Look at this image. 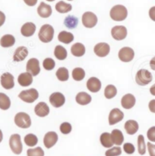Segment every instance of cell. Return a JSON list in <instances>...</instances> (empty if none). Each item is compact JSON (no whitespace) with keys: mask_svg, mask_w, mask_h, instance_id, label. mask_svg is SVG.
Returning <instances> with one entry per match:
<instances>
[{"mask_svg":"<svg viewBox=\"0 0 155 156\" xmlns=\"http://www.w3.org/2000/svg\"><path fill=\"white\" fill-rule=\"evenodd\" d=\"M109 15L113 21H123L127 18L128 11L124 5H117L111 9Z\"/></svg>","mask_w":155,"mask_h":156,"instance_id":"cell-1","label":"cell"},{"mask_svg":"<svg viewBox=\"0 0 155 156\" xmlns=\"http://www.w3.org/2000/svg\"><path fill=\"white\" fill-rule=\"evenodd\" d=\"M39 39L44 43H48L53 40L54 37V29L50 24H44L41 27L38 34Z\"/></svg>","mask_w":155,"mask_h":156,"instance_id":"cell-2","label":"cell"},{"mask_svg":"<svg viewBox=\"0 0 155 156\" xmlns=\"http://www.w3.org/2000/svg\"><path fill=\"white\" fill-rule=\"evenodd\" d=\"M152 74L146 69H141L137 72L135 76V81L139 86H146L152 81Z\"/></svg>","mask_w":155,"mask_h":156,"instance_id":"cell-3","label":"cell"},{"mask_svg":"<svg viewBox=\"0 0 155 156\" xmlns=\"http://www.w3.org/2000/svg\"><path fill=\"white\" fill-rule=\"evenodd\" d=\"M9 146L12 152L15 155H20L22 152L23 146L21 140V136L19 134H12L9 139Z\"/></svg>","mask_w":155,"mask_h":156,"instance_id":"cell-4","label":"cell"},{"mask_svg":"<svg viewBox=\"0 0 155 156\" xmlns=\"http://www.w3.org/2000/svg\"><path fill=\"white\" fill-rule=\"evenodd\" d=\"M18 97L27 103H33L38 99L39 93L37 90L32 88L21 91L18 95Z\"/></svg>","mask_w":155,"mask_h":156,"instance_id":"cell-5","label":"cell"},{"mask_svg":"<svg viewBox=\"0 0 155 156\" xmlns=\"http://www.w3.org/2000/svg\"><path fill=\"white\" fill-rule=\"evenodd\" d=\"M15 123L20 128L27 129L31 127V120L29 115L27 113L18 112L15 117Z\"/></svg>","mask_w":155,"mask_h":156,"instance_id":"cell-6","label":"cell"},{"mask_svg":"<svg viewBox=\"0 0 155 156\" xmlns=\"http://www.w3.org/2000/svg\"><path fill=\"white\" fill-rule=\"evenodd\" d=\"M82 24L87 28L94 27L98 24V17L93 12H85L82 15Z\"/></svg>","mask_w":155,"mask_h":156,"instance_id":"cell-7","label":"cell"},{"mask_svg":"<svg viewBox=\"0 0 155 156\" xmlns=\"http://www.w3.org/2000/svg\"><path fill=\"white\" fill-rule=\"evenodd\" d=\"M27 72L31 74L32 76H37L40 74V62H39L38 59L33 58L28 60L27 62L26 66Z\"/></svg>","mask_w":155,"mask_h":156,"instance_id":"cell-8","label":"cell"},{"mask_svg":"<svg viewBox=\"0 0 155 156\" xmlns=\"http://www.w3.org/2000/svg\"><path fill=\"white\" fill-rule=\"evenodd\" d=\"M111 35L116 40H123L126 38L127 29L124 26H115L111 30Z\"/></svg>","mask_w":155,"mask_h":156,"instance_id":"cell-9","label":"cell"},{"mask_svg":"<svg viewBox=\"0 0 155 156\" xmlns=\"http://www.w3.org/2000/svg\"><path fill=\"white\" fill-rule=\"evenodd\" d=\"M119 58L123 62H129L135 57V52L131 48L123 47L119 52Z\"/></svg>","mask_w":155,"mask_h":156,"instance_id":"cell-10","label":"cell"},{"mask_svg":"<svg viewBox=\"0 0 155 156\" xmlns=\"http://www.w3.org/2000/svg\"><path fill=\"white\" fill-rule=\"evenodd\" d=\"M124 118V114L120 109L113 108L111 110L109 115V125H114L117 123L120 122Z\"/></svg>","mask_w":155,"mask_h":156,"instance_id":"cell-11","label":"cell"},{"mask_svg":"<svg viewBox=\"0 0 155 156\" xmlns=\"http://www.w3.org/2000/svg\"><path fill=\"white\" fill-rule=\"evenodd\" d=\"M50 102L53 107L59 108L65 104V98L63 94L59 93V92H56V93H53L50 96Z\"/></svg>","mask_w":155,"mask_h":156,"instance_id":"cell-12","label":"cell"},{"mask_svg":"<svg viewBox=\"0 0 155 156\" xmlns=\"http://www.w3.org/2000/svg\"><path fill=\"white\" fill-rule=\"evenodd\" d=\"M1 85L6 90H11L15 87L14 76L10 73H4L1 76Z\"/></svg>","mask_w":155,"mask_h":156,"instance_id":"cell-13","label":"cell"},{"mask_svg":"<svg viewBox=\"0 0 155 156\" xmlns=\"http://www.w3.org/2000/svg\"><path fill=\"white\" fill-rule=\"evenodd\" d=\"M110 51V47L109 45L106 43H98L94 48V52L98 57L103 58L108 55Z\"/></svg>","mask_w":155,"mask_h":156,"instance_id":"cell-14","label":"cell"},{"mask_svg":"<svg viewBox=\"0 0 155 156\" xmlns=\"http://www.w3.org/2000/svg\"><path fill=\"white\" fill-rule=\"evenodd\" d=\"M58 141V135L56 132H48L45 134L43 138V143L46 149H50Z\"/></svg>","mask_w":155,"mask_h":156,"instance_id":"cell-15","label":"cell"},{"mask_svg":"<svg viewBox=\"0 0 155 156\" xmlns=\"http://www.w3.org/2000/svg\"><path fill=\"white\" fill-rule=\"evenodd\" d=\"M34 112H35L36 115H37L38 117L43 118L49 115L50 108L46 102H40L34 108Z\"/></svg>","mask_w":155,"mask_h":156,"instance_id":"cell-16","label":"cell"},{"mask_svg":"<svg viewBox=\"0 0 155 156\" xmlns=\"http://www.w3.org/2000/svg\"><path fill=\"white\" fill-rule=\"evenodd\" d=\"M87 88L91 93H98L101 89V80L97 77H90L87 81Z\"/></svg>","mask_w":155,"mask_h":156,"instance_id":"cell-17","label":"cell"},{"mask_svg":"<svg viewBox=\"0 0 155 156\" xmlns=\"http://www.w3.org/2000/svg\"><path fill=\"white\" fill-rule=\"evenodd\" d=\"M135 97L132 94H126L122 98L121 105L125 109H131L135 105Z\"/></svg>","mask_w":155,"mask_h":156,"instance_id":"cell-18","label":"cell"},{"mask_svg":"<svg viewBox=\"0 0 155 156\" xmlns=\"http://www.w3.org/2000/svg\"><path fill=\"white\" fill-rule=\"evenodd\" d=\"M28 55V50L25 46H20L15 50L13 55V60L15 62H22L26 58Z\"/></svg>","mask_w":155,"mask_h":156,"instance_id":"cell-19","label":"cell"},{"mask_svg":"<svg viewBox=\"0 0 155 156\" xmlns=\"http://www.w3.org/2000/svg\"><path fill=\"white\" fill-rule=\"evenodd\" d=\"M37 13L41 18H47L52 15V8L50 5L41 2L37 8Z\"/></svg>","mask_w":155,"mask_h":156,"instance_id":"cell-20","label":"cell"},{"mask_svg":"<svg viewBox=\"0 0 155 156\" xmlns=\"http://www.w3.org/2000/svg\"><path fill=\"white\" fill-rule=\"evenodd\" d=\"M36 31V25L32 22L25 23L21 28V33L24 37H30L34 34Z\"/></svg>","mask_w":155,"mask_h":156,"instance_id":"cell-21","label":"cell"},{"mask_svg":"<svg viewBox=\"0 0 155 156\" xmlns=\"http://www.w3.org/2000/svg\"><path fill=\"white\" fill-rule=\"evenodd\" d=\"M18 82L21 87H29L33 83V76L28 72L21 73L18 76Z\"/></svg>","mask_w":155,"mask_h":156,"instance_id":"cell-22","label":"cell"},{"mask_svg":"<svg viewBox=\"0 0 155 156\" xmlns=\"http://www.w3.org/2000/svg\"><path fill=\"white\" fill-rule=\"evenodd\" d=\"M125 130L129 135H134L138 130V124L135 120H129L125 123Z\"/></svg>","mask_w":155,"mask_h":156,"instance_id":"cell-23","label":"cell"},{"mask_svg":"<svg viewBox=\"0 0 155 156\" xmlns=\"http://www.w3.org/2000/svg\"><path fill=\"white\" fill-rule=\"evenodd\" d=\"M76 100L78 104L81 105H86L91 102V96L85 92H81L77 94Z\"/></svg>","mask_w":155,"mask_h":156,"instance_id":"cell-24","label":"cell"},{"mask_svg":"<svg viewBox=\"0 0 155 156\" xmlns=\"http://www.w3.org/2000/svg\"><path fill=\"white\" fill-rule=\"evenodd\" d=\"M15 43V38L14 37V36L11 35V34L4 35L0 40V45L4 48L12 47V46H14Z\"/></svg>","mask_w":155,"mask_h":156,"instance_id":"cell-25","label":"cell"},{"mask_svg":"<svg viewBox=\"0 0 155 156\" xmlns=\"http://www.w3.org/2000/svg\"><path fill=\"white\" fill-rule=\"evenodd\" d=\"M111 136H112L113 142V144L116 145V146H121L123 144V141H124V136L122 133L121 130H118V129H115L112 131L111 133Z\"/></svg>","mask_w":155,"mask_h":156,"instance_id":"cell-26","label":"cell"},{"mask_svg":"<svg viewBox=\"0 0 155 156\" xmlns=\"http://www.w3.org/2000/svg\"><path fill=\"white\" fill-rule=\"evenodd\" d=\"M58 40L61 43L69 44L74 40V35L72 33L67 31H62L58 35Z\"/></svg>","mask_w":155,"mask_h":156,"instance_id":"cell-27","label":"cell"},{"mask_svg":"<svg viewBox=\"0 0 155 156\" xmlns=\"http://www.w3.org/2000/svg\"><path fill=\"white\" fill-rule=\"evenodd\" d=\"M71 52L76 57H81L85 53V47L81 43H76L72 46Z\"/></svg>","mask_w":155,"mask_h":156,"instance_id":"cell-28","label":"cell"},{"mask_svg":"<svg viewBox=\"0 0 155 156\" xmlns=\"http://www.w3.org/2000/svg\"><path fill=\"white\" fill-rule=\"evenodd\" d=\"M101 143L102 146L105 148H111L113 146V142L111 133H103L101 135Z\"/></svg>","mask_w":155,"mask_h":156,"instance_id":"cell-29","label":"cell"},{"mask_svg":"<svg viewBox=\"0 0 155 156\" xmlns=\"http://www.w3.org/2000/svg\"><path fill=\"white\" fill-rule=\"evenodd\" d=\"M72 9V5L68 4V3H65L63 1L59 2L56 5V10L59 13H67V12H69Z\"/></svg>","mask_w":155,"mask_h":156,"instance_id":"cell-30","label":"cell"},{"mask_svg":"<svg viewBox=\"0 0 155 156\" xmlns=\"http://www.w3.org/2000/svg\"><path fill=\"white\" fill-rule=\"evenodd\" d=\"M54 55L56 56V58L59 60H65L66 58L67 55H68V53H67L66 49L62 46H56L54 50Z\"/></svg>","mask_w":155,"mask_h":156,"instance_id":"cell-31","label":"cell"},{"mask_svg":"<svg viewBox=\"0 0 155 156\" xmlns=\"http://www.w3.org/2000/svg\"><path fill=\"white\" fill-rule=\"evenodd\" d=\"M11 106V100L5 93H0V108L2 110H8Z\"/></svg>","mask_w":155,"mask_h":156,"instance_id":"cell-32","label":"cell"},{"mask_svg":"<svg viewBox=\"0 0 155 156\" xmlns=\"http://www.w3.org/2000/svg\"><path fill=\"white\" fill-rule=\"evenodd\" d=\"M78 24V20L76 16L73 15H68L65 18L64 21V24L68 28V29H74L77 27Z\"/></svg>","mask_w":155,"mask_h":156,"instance_id":"cell-33","label":"cell"},{"mask_svg":"<svg viewBox=\"0 0 155 156\" xmlns=\"http://www.w3.org/2000/svg\"><path fill=\"white\" fill-rule=\"evenodd\" d=\"M56 75L57 77L58 80L60 81H66L68 80L69 77V74H68V71L67 68H59L57 70L56 73Z\"/></svg>","mask_w":155,"mask_h":156,"instance_id":"cell-34","label":"cell"},{"mask_svg":"<svg viewBox=\"0 0 155 156\" xmlns=\"http://www.w3.org/2000/svg\"><path fill=\"white\" fill-rule=\"evenodd\" d=\"M117 94V89L113 85L106 86L104 90V96L106 99H111L116 96Z\"/></svg>","mask_w":155,"mask_h":156,"instance_id":"cell-35","label":"cell"},{"mask_svg":"<svg viewBox=\"0 0 155 156\" xmlns=\"http://www.w3.org/2000/svg\"><path fill=\"white\" fill-rule=\"evenodd\" d=\"M24 143H25L27 146H30V147H33V146H35L37 144L38 139H37V136L34 135V134L29 133L24 137Z\"/></svg>","mask_w":155,"mask_h":156,"instance_id":"cell-36","label":"cell"},{"mask_svg":"<svg viewBox=\"0 0 155 156\" xmlns=\"http://www.w3.org/2000/svg\"><path fill=\"white\" fill-rule=\"evenodd\" d=\"M85 77V71L81 68H76L72 71V78L76 81H81Z\"/></svg>","mask_w":155,"mask_h":156,"instance_id":"cell-37","label":"cell"},{"mask_svg":"<svg viewBox=\"0 0 155 156\" xmlns=\"http://www.w3.org/2000/svg\"><path fill=\"white\" fill-rule=\"evenodd\" d=\"M138 150L140 155H145L146 152V146H145V138L142 135H139L138 137Z\"/></svg>","mask_w":155,"mask_h":156,"instance_id":"cell-38","label":"cell"},{"mask_svg":"<svg viewBox=\"0 0 155 156\" xmlns=\"http://www.w3.org/2000/svg\"><path fill=\"white\" fill-rule=\"evenodd\" d=\"M28 156H44V152L41 147H36L35 149H29L27 151Z\"/></svg>","mask_w":155,"mask_h":156,"instance_id":"cell-39","label":"cell"},{"mask_svg":"<svg viewBox=\"0 0 155 156\" xmlns=\"http://www.w3.org/2000/svg\"><path fill=\"white\" fill-rule=\"evenodd\" d=\"M122 154V149L120 146L112 147L105 152L106 156H119Z\"/></svg>","mask_w":155,"mask_h":156,"instance_id":"cell-40","label":"cell"},{"mask_svg":"<svg viewBox=\"0 0 155 156\" xmlns=\"http://www.w3.org/2000/svg\"><path fill=\"white\" fill-rule=\"evenodd\" d=\"M43 66L44 68V69L47 70V71H51L56 66V63H55V61L53 58H47L44 59L43 62Z\"/></svg>","mask_w":155,"mask_h":156,"instance_id":"cell-41","label":"cell"},{"mask_svg":"<svg viewBox=\"0 0 155 156\" xmlns=\"http://www.w3.org/2000/svg\"><path fill=\"white\" fill-rule=\"evenodd\" d=\"M72 125L68 122H64L60 125V131L63 134L70 133L72 131Z\"/></svg>","mask_w":155,"mask_h":156,"instance_id":"cell-42","label":"cell"},{"mask_svg":"<svg viewBox=\"0 0 155 156\" xmlns=\"http://www.w3.org/2000/svg\"><path fill=\"white\" fill-rule=\"evenodd\" d=\"M123 149H124V151L126 153L129 154V155L133 154L135 152V146H133L131 143H125L124 146H123Z\"/></svg>","mask_w":155,"mask_h":156,"instance_id":"cell-43","label":"cell"},{"mask_svg":"<svg viewBox=\"0 0 155 156\" xmlns=\"http://www.w3.org/2000/svg\"><path fill=\"white\" fill-rule=\"evenodd\" d=\"M147 136L151 142H155V127H152L147 132Z\"/></svg>","mask_w":155,"mask_h":156,"instance_id":"cell-44","label":"cell"},{"mask_svg":"<svg viewBox=\"0 0 155 156\" xmlns=\"http://www.w3.org/2000/svg\"><path fill=\"white\" fill-rule=\"evenodd\" d=\"M148 149L150 156H155V145L151 143H148Z\"/></svg>","mask_w":155,"mask_h":156,"instance_id":"cell-45","label":"cell"},{"mask_svg":"<svg viewBox=\"0 0 155 156\" xmlns=\"http://www.w3.org/2000/svg\"><path fill=\"white\" fill-rule=\"evenodd\" d=\"M149 16L152 21H155V6L151 8V9L149 10Z\"/></svg>","mask_w":155,"mask_h":156,"instance_id":"cell-46","label":"cell"},{"mask_svg":"<svg viewBox=\"0 0 155 156\" xmlns=\"http://www.w3.org/2000/svg\"><path fill=\"white\" fill-rule=\"evenodd\" d=\"M148 107H149L150 111L151 112L155 113V99L151 100V102H149V105H148Z\"/></svg>","mask_w":155,"mask_h":156,"instance_id":"cell-47","label":"cell"},{"mask_svg":"<svg viewBox=\"0 0 155 156\" xmlns=\"http://www.w3.org/2000/svg\"><path fill=\"white\" fill-rule=\"evenodd\" d=\"M27 5L34 6L37 3V0H24Z\"/></svg>","mask_w":155,"mask_h":156,"instance_id":"cell-48","label":"cell"},{"mask_svg":"<svg viewBox=\"0 0 155 156\" xmlns=\"http://www.w3.org/2000/svg\"><path fill=\"white\" fill-rule=\"evenodd\" d=\"M5 21H6V15L2 12L0 11V27H2L4 24Z\"/></svg>","mask_w":155,"mask_h":156,"instance_id":"cell-49","label":"cell"},{"mask_svg":"<svg viewBox=\"0 0 155 156\" xmlns=\"http://www.w3.org/2000/svg\"><path fill=\"white\" fill-rule=\"evenodd\" d=\"M150 66H151V69L155 71V57L153 58L150 62Z\"/></svg>","mask_w":155,"mask_h":156,"instance_id":"cell-50","label":"cell"},{"mask_svg":"<svg viewBox=\"0 0 155 156\" xmlns=\"http://www.w3.org/2000/svg\"><path fill=\"white\" fill-rule=\"evenodd\" d=\"M150 93H151V94L153 95V96H155V84H154V85L150 88Z\"/></svg>","mask_w":155,"mask_h":156,"instance_id":"cell-51","label":"cell"},{"mask_svg":"<svg viewBox=\"0 0 155 156\" xmlns=\"http://www.w3.org/2000/svg\"><path fill=\"white\" fill-rule=\"evenodd\" d=\"M2 139H3V134H2V130H0V143L2 141Z\"/></svg>","mask_w":155,"mask_h":156,"instance_id":"cell-52","label":"cell"},{"mask_svg":"<svg viewBox=\"0 0 155 156\" xmlns=\"http://www.w3.org/2000/svg\"><path fill=\"white\" fill-rule=\"evenodd\" d=\"M46 1H48V2H53V1H55V0H46Z\"/></svg>","mask_w":155,"mask_h":156,"instance_id":"cell-53","label":"cell"},{"mask_svg":"<svg viewBox=\"0 0 155 156\" xmlns=\"http://www.w3.org/2000/svg\"><path fill=\"white\" fill-rule=\"evenodd\" d=\"M68 1H72V0H68Z\"/></svg>","mask_w":155,"mask_h":156,"instance_id":"cell-54","label":"cell"}]
</instances>
